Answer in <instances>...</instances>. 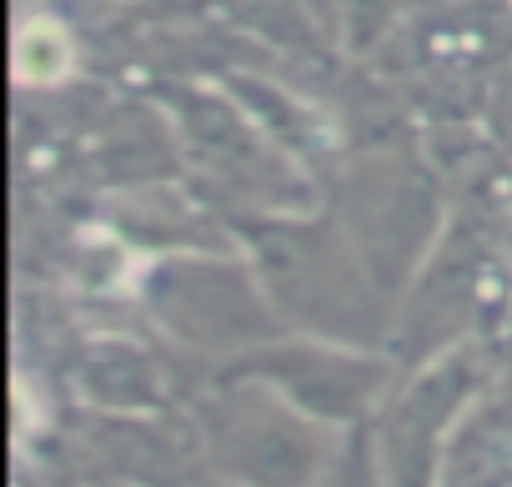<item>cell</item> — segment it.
<instances>
[{
	"mask_svg": "<svg viewBox=\"0 0 512 487\" xmlns=\"http://www.w3.org/2000/svg\"><path fill=\"white\" fill-rule=\"evenodd\" d=\"M71 61H76V41L61 21L51 16H26L21 31H16V71L21 81L31 86H56L71 76Z\"/></svg>",
	"mask_w": 512,
	"mask_h": 487,
	"instance_id": "6da1fadb",
	"label": "cell"
}]
</instances>
